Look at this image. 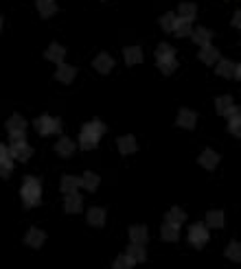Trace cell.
Listing matches in <instances>:
<instances>
[{"instance_id": "28", "label": "cell", "mask_w": 241, "mask_h": 269, "mask_svg": "<svg viewBox=\"0 0 241 269\" xmlns=\"http://www.w3.org/2000/svg\"><path fill=\"white\" fill-rule=\"evenodd\" d=\"M206 225L208 228H224V213L222 210H208V215H206Z\"/></svg>"}, {"instance_id": "4", "label": "cell", "mask_w": 241, "mask_h": 269, "mask_svg": "<svg viewBox=\"0 0 241 269\" xmlns=\"http://www.w3.org/2000/svg\"><path fill=\"white\" fill-rule=\"evenodd\" d=\"M208 225L206 223H193L191 228H189V243L197 250H202L204 245L208 243Z\"/></svg>"}, {"instance_id": "21", "label": "cell", "mask_w": 241, "mask_h": 269, "mask_svg": "<svg viewBox=\"0 0 241 269\" xmlns=\"http://www.w3.org/2000/svg\"><path fill=\"white\" fill-rule=\"evenodd\" d=\"M79 180H82V186L86 188L88 193H94L99 188V184H101V177L97 175V173H92V171H86Z\"/></svg>"}, {"instance_id": "2", "label": "cell", "mask_w": 241, "mask_h": 269, "mask_svg": "<svg viewBox=\"0 0 241 269\" xmlns=\"http://www.w3.org/2000/svg\"><path fill=\"white\" fill-rule=\"evenodd\" d=\"M20 195H22V203H24L26 208L40 206L42 203V182L35 175H26L24 182H22Z\"/></svg>"}, {"instance_id": "29", "label": "cell", "mask_w": 241, "mask_h": 269, "mask_svg": "<svg viewBox=\"0 0 241 269\" xmlns=\"http://www.w3.org/2000/svg\"><path fill=\"white\" fill-rule=\"evenodd\" d=\"M7 129H9V134L24 132V129H26V121L22 118L20 114H13V116H9V121H7Z\"/></svg>"}, {"instance_id": "15", "label": "cell", "mask_w": 241, "mask_h": 269, "mask_svg": "<svg viewBox=\"0 0 241 269\" xmlns=\"http://www.w3.org/2000/svg\"><path fill=\"white\" fill-rule=\"evenodd\" d=\"M197 123V114L193 110H180L178 112V121H175V125L184 127V129H193Z\"/></svg>"}, {"instance_id": "25", "label": "cell", "mask_w": 241, "mask_h": 269, "mask_svg": "<svg viewBox=\"0 0 241 269\" xmlns=\"http://www.w3.org/2000/svg\"><path fill=\"white\" fill-rule=\"evenodd\" d=\"M129 238H131V243H147L149 232H147L145 225H131V228H129Z\"/></svg>"}, {"instance_id": "24", "label": "cell", "mask_w": 241, "mask_h": 269, "mask_svg": "<svg viewBox=\"0 0 241 269\" xmlns=\"http://www.w3.org/2000/svg\"><path fill=\"white\" fill-rule=\"evenodd\" d=\"M215 64H217V66H215V72H217L219 77L232 79V72H235V64H232L230 59H222V57H219Z\"/></svg>"}, {"instance_id": "30", "label": "cell", "mask_w": 241, "mask_h": 269, "mask_svg": "<svg viewBox=\"0 0 241 269\" xmlns=\"http://www.w3.org/2000/svg\"><path fill=\"white\" fill-rule=\"evenodd\" d=\"M165 221H169V223H173V225H182V223L186 221V213H184V210H180L178 206H173L169 213H167Z\"/></svg>"}, {"instance_id": "9", "label": "cell", "mask_w": 241, "mask_h": 269, "mask_svg": "<svg viewBox=\"0 0 241 269\" xmlns=\"http://www.w3.org/2000/svg\"><path fill=\"white\" fill-rule=\"evenodd\" d=\"M64 208H66V213H68V215H77V213H82V208H84V197H82L79 193H70V195H66Z\"/></svg>"}, {"instance_id": "41", "label": "cell", "mask_w": 241, "mask_h": 269, "mask_svg": "<svg viewBox=\"0 0 241 269\" xmlns=\"http://www.w3.org/2000/svg\"><path fill=\"white\" fill-rule=\"evenodd\" d=\"M239 18H241V13L237 11V13H235V20H232V24H235L237 28H239V24H241V22H239Z\"/></svg>"}, {"instance_id": "7", "label": "cell", "mask_w": 241, "mask_h": 269, "mask_svg": "<svg viewBox=\"0 0 241 269\" xmlns=\"http://www.w3.org/2000/svg\"><path fill=\"white\" fill-rule=\"evenodd\" d=\"M77 75V68L70 66V64H57V70H55V79L62 83H72V79Z\"/></svg>"}, {"instance_id": "42", "label": "cell", "mask_w": 241, "mask_h": 269, "mask_svg": "<svg viewBox=\"0 0 241 269\" xmlns=\"http://www.w3.org/2000/svg\"><path fill=\"white\" fill-rule=\"evenodd\" d=\"M0 31H3V18H0Z\"/></svg>"}, {"instance_id": "40", "label": "cell", "mask_w": 241, "mask_h": 269, "mask_svg": "<svg viewBox=\"0 0 241 269\" xmlns=\"http://www.w3.org/2000/svg\"><path fill=\"white\" fill-rule=\"evenodd\" d=\"M9 140H26V136H24V132H13V134H9Z\"/></svg>"}, {"instance_id": "22", "label": "cell", "mask_w": 241, "mask_h": 269, "mask_svg": "<svg viewBox=\"0 0 241 269\" xmlns=\"http://www.w3.org/2000/svg\"><path fill=\"white\" fill-rule=\"evenodd\" d=\"M88 223L92 225V228H101V225L105 223V210L103 208H90L86 215Z\"/></svg>"}, {"instance_id": "23", "label": "cell", "mask_w": 241, "mask_h": 269, "mask_svg": "<svg viewBox=\"0 0 241 269\" xmlns=\"http://www.w3.org/2000/svg\"><path fill=\"white\" fill-rule=\"evenodd\" d=\"M191 31H193V26H191V22H189V20L175 18V24H173V31H171V33H175V38H189V35H191Z\"/></svg>"}, {"instance_id": "33", "label": "cell", "mask_w": 241, "mask_h": 269, "mask_svg": "<svg viewBox=\"0 0 241 269\" xmlns=\"http://www.w3.org/2000/svg\"><path fill=\"white\" fill-rule=\"evenodd\" d=\"M226 258H230L232 263H239L241 260V245L237 241H232L228 247H226Z\"/></svg>"}, {"instance_id": "14", "label": "cell", "mask_w": 241, "mask_h": 269, "mask_svg": "<svg viewBox=\"0 0 241 269\" xmlns=\"http://www.w3.org/2000/svg\"><path fill=\"white\" fill-rule=\"evenodd\" d=\"M197 162H200L204 169H208V171H215V166L219 164V156L215 154L213 149H204L202 151V156L197 158Z\"/></svg>"}, {"instance_id": "27", "label": "cell", "mask_w": 241, "mask_h": 269, "mask_svg": "<svg viewBox=\"0 0 241 269\" xmlns=\"http://www.w3.org/2000/svg\"><path fill=\"white\" fill-rule=\"evenodd\" d=\"M167 59H175V48L171 44H167V42H163L156 48V62H167Z\"/></svg>"}, {"instance_id": "32", "label": "cell", "mask_w": 241, "mask_h": 269, "mask_svg": "<svg viewBox=\"0 0 241 269\" xmlns=\"http://www.w3.org/2000/svg\"><path fill=\"white\" fill-rule=\"evenodd\" d=\"M127 254L136 263H145V243H131L127 245Z\"/></svg>"}, {"instance_id": "35", "label": "cell", "mask_w": 241, "mask_h": 269, "mask_svg": "<svg viewBox=\"0 0 241 269\" xmlns=\"http://www.w3.org/2000/svg\"><path fill=\"white\" fill-rule=\"evenodd\" d=\"M136 265V260L129 256V254H121L119 258L114 260V267L116 269H129V267H134Z\"/></svg>"}, {"instance_id": "1", "label": "cell", "mask_w": 241, "mask_h": 269, "mask_svg": "<svg viewBox=\"0 0 241 269\" xmlns=\"http://www.w3.org/2000/svg\"><path fill=\"white\" fill-rule=\"evenodd\" d=\"M105 132H108L105 123H101L99 118H92L90 123H86V125L82 127V134H79V147H82L84 151L94 149Z\"/></svg>"}, {"instance_id": "12", "label": "cell", "mask_w": 241, "mask_h": 269, "mask_svg": "<svg viewBox=\"0 0 241 269\" xmlns=\"http://www.w3.org/2000/svg\"><path fill=\"white\" fill-rule=\"evenodd\" d=\"M116 144H119L121 156H129V154H136L138 151V144H136L134 136H121L119 140H116Z\"/></svg>"}, {"instance_id": "19", "label": "cell", "mask_w": 241, "mask_h": 269, "mask_svg": "<svg viewBox=\"0 0 241 269\" xmlns=\"http://www.w3.org/2000/svg\"><path fill=\"white\" fill-rule=\"evenodd\" d=\"M160 236H163L165 241H169V243H175L180 238V225H173L169 221H165L163 228H160Z\"/></svg>"}, {"instance_id": "8", "label": "cell", "mask_w": 241, "mask_h": 269, "mask_svg": "<svg viewBox=\"0 0 241 269\" xmlns=\"http://www.w3.org/2000/svg\"><path fill=\"white\" fill-rule=\"evenodd\" d=\"M44 241H46V232H42L40 228H31L24 236V243L29 247H33V250H40V247L44 245Z\"/></svg>"}, {"instance_id": "20", "label": "cell", "mask_w": 241, "mask_h": 269, "mask_svg": "<svg viewBox=\"0 0 241 269\" xmlns=\"http://www.w3.org/2000/svg\"><path fill=\"white\" fill-rule=\"evenodd\" d=\"M79 186H82V180L75 177V175H64L60 182V188L64 195H70V193H77Z\"/></svg>"}, {"instance_id": "31", "label": "cell", "mask_w": 241, "mask_h": 269, "mask_svg": "<svg viewBox=\"0 0 241 269\" xmlns=\"http://www.w3.org/2000/svg\"><path fill=\"white\" fill-rule=\"evenodd\" d=\"M197 16V7L193 3H182L178 9V18H184L189 22H193V18Z\"/></svg>"}, {"instance_id": "34", "label": "cell", "mask_w": 241, "mask_h": 269, "mask_svg": "<svg viewBox=\"0 0 241 269\" xmlns=\"http://www.w3.org/2000/svg\"><path fill=\"white\" fill-rule=\"evenodd\" d=\"M228 132L235 134V136H241V116H239V112L228 116Z\"/></svg>"}, {"instance_id": "5", "label": "cell", "mask_w": 241, "mask_h": 269, "mask_svg": "<svg viewBox=\"0 0 241 269\" xmlns=\"http://www.w3.org/2000/svg\"><path fill=\"white\" fill-rule=\"evenodd\" d=\"M9 156L11 160H18V162H29V158L33 156V149L31 144H26V140H11Z\"/></svg>"}, {"instance_id": "36", "label": "cell", "mask_w": 241, "mask_h": 269, "mask_svg": "<svg viewBox=\"0 0 241 269\" xmlns=\"http://www.w3.org/2000/svg\"><path fill=\"white\" fill-rule=\"evenodd\" d=\"M158 70L163 72V75H173V70H178V62L175 59H167V62H158Z\"/></svg>"}, {"instance_id": "3", "label": "cell", "mask_w": 241, "mask_h": 269, "mask_svg": "<svg viewBox=\"0 0 241 269\" xmlns=\"http://www.w3.org/2000/svg\"><path fill=\"white\" fill-rule=\"evenodd\" d=\"M33 125H35V132H38L40 136H57V134H62V121L53 118V116H48V114H42L40 118H35Z\"/></svg>"}, {"instance_id": "13", "label": "cell", "mask_w": 241, "mask_h": 269, "mask_svg": "<svg viewBox=\"0 0 241 269\" xmlns=\"http://www.w3.org/2000/svg\"><path fill=\"white\" fill-rule=\"evenodd\" d=\"M191 38L197 46H204V44H210V40H213V31L206 26H197L191 31Z\"/></svg>"}, {"instance_id": "38", "label": "cell", "mask_w": 241, "mask_h": 269, "mask_svg": "<svg viewBox=\"0 0 241 269\" xmlns=\"http://www.w3.org/2000/svg\"><path fill=\"white\" fill-rule=\"evenodd\" d=\"M13 173V160L7 158V160H0V177H9Z\"/></svg>"}, {"instance_id": "39", "label": "cell", "mask_w": 241, "mask_h": 269, "mask_svg": "<svg viewBox=\"0 0 241 269\" xmlns=\"http://www.w3.org/2000/svg\"><path fill=\"white\" fill-rule=\"evenodd\" d=\"M7 158H11V156H9V147L0 142V160H7Z\"/></svg>"}, {"instance_id": "10", "label": "cell", "mask_w": 241, "mask_h": 269, "mask_svg": "<svg viewBox=\"0 0 241 269\" xmlns=\"http://www.w3.org/2000/svg\"><path fill=\"white\" fill-rule=\"evenodd\" d=\"M112 68H114V57L112 55H110V53L97 55V59H94V70L101 72V75H108Z\"/></svg>"}, {"instance_id": "26", "label": "cell", "mask_w": 241, "mask_h": 269, "mask_svg": "<svg viewBox=\"0 0 241 269\" xmlns=\"http://www.w3.org/2000/svg\"><path fill=\"white\" fill-rule=\"evenodd\" d=\"M35 3H38V11H40L42 18H50V16H55L57 13L55 0H35Z\"/></svg>"}, {"instance_id": "11", "label": "cell", "mask_w": 241, "mask_h": 269, "mask_svg": "<svg viewBox=\"0 0 241 269\" xmlns=\"http://www.w3.org/2000/svg\"><path fill=\"white\" fill-rule=\"evenodd\" d=\"M202 50L197 55H200V59L206 64V66H215V62L219 59V50L213 46V44H204V46H200Z\"/></svg>"}, {"instance_id": "17", "label": "cell", "mask_w": 241, "mask_h": 269, "mask_svg": "<svg viewBox=\"0 0 241 269\" xmlns=\"http://www.w3.org/2000/svg\"><path fill=\"white\" fill-rule=\"evenodd\" d=\"M44 57H46L48 62H55V64H62L66 59V48L60 46L57 42H53L48 48H46V53H44Z\"/></svg>"}, {"instance_id": "6", "label": "cell", "mask_w": 241, "mask_h": 269, "mask_svg": "<svg viewBox=\"0 0 241 269\" xmlns=\"http://www.w3.org/2000/svg\"><path fill=\"white\" fill-rule=\"evenodd\" d=\"M215 107H217V114H222V116H230V114L239 112V107L235 105V101H232V97H228V94L217 97L215 99Z\"/></svg>"}, {"instance_id": "37", "label": "cell", "mask_w": 241, "mask_h": 269, "mask_svg": "<svg viewBox=\"0 0 241 269\" xmlns=\"http://www.w3.org/2000/svg\"><path fill=\"white\" fill-rule=\"evenodd\" d=\"M175 18H178V16H175L173 11H167L165 16L160 18V26H163L165 31H169V33H171V31H173V24H175Z\"/></svg>"}, {"instance_id": "18", "label": "cell", "mask_w": 241, "mask_h": 269, "mask_svg": "<svg viewBox=\"0 0 241 269\" xmlns=\"http://www.w3.org/2000/svg\"><path fill=\"white\" fill-rule=\"evenodd\" d=\"M123 57H125L127 66H136V64L143 62V50L141 46H125L123 48Z\"/></svg>"}, {"instance_id": "16", "label": "cell", "mask_w": 241, "mask_h": 269, "mask_svg": "<svg viewBox=\"0 0 241 269\" xmlns=\"http://www.w3.org/2000/svg\"><path fill=\"white\" fill-rule=\"evenodd\" d=\"M55 151H57V156H62V158H70L72 154H75V140L62 136L60 140H57V144H55Z\"/></svg>"}]
</instances>
